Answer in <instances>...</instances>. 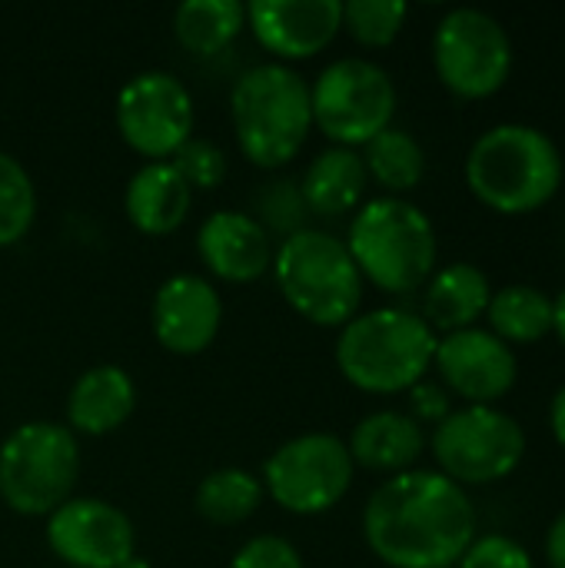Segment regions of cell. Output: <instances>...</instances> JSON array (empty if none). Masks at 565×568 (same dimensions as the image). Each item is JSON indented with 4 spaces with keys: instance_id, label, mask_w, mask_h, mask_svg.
<instances>
[{
    "instance_id": "obj_1",
    "label": "cell",
    "mask_w": 565,
    "mask_h": 568,
    "mask_svg": "<svg viewBox=\"0 0 565 568\" xmlns=\"http://www.w3.org/2000/svg\"><path fill=\"white\" fill-rule=\"evenodd\" d=\"M363 536L390 568H456L476 542V509L443 473L410 469L370 496Z\"/></svg>"
},
{
    "instance_id": "obj_2",
    "label": "cell",
    "mask_w": 565,
    "mask_h": 568,
    "mask_svg": "<svg viewBox=\"0 0 565 568\" xmlns=\"http://www.w3.org/2000/svg\"><path fill=\"white\" fill-rule=\"evenodd\" d=\"M473 196L506 216L543 210L563 186V153L529 123H500L486 130L466 156Z\"/></svg>"
},
{
    "instance_id": "obj_3",
    "label": "cell",
    "mask_w": 565,
    "mask_h": 568,
    "mask_svg": "<svg viewBox=\"0 0 565 568\" xmlns=\"http://www.w3.org/2000/svg\"><path fill=\"white\" fill-rule=\"evenodd\" d=\"M440 336L416 313L383 306L356 313L336 339V366L363 393H406L433 366Z\"/></svg>"
},
{
    "instance_id": "obj_4",
    "label": "cell",
    "mask_w": 565,
    "mask_h": 568,
    "mask_svg": "<svg viewBox=\"0 0 565 568\" xmlns=\"http://www.w3.org/2000/svg\"><path fill=\"white\" fill-rule=\"evenodd\" d=\"M230 116L250 163L263 170L286 166L313 126L310 83L286 63H256L233 83Z\"/></svg>"
},
{
    "instance_id": "obj_5",
    "label": "cell",
    "mask_w": 565,
    "mask_h": 568,
    "mask_svg": "<svg viewBox=\"0 0 565 568\" xmlns=\"http://www.w3.org/2000/svg\"><path fill=\"white\" fill-rule=\"evenodd\" d=\"M343 243L360 276L383 293H413L436 273V230L430 216L403 196L370 200L353 216Z\"/></svg>"
},
{
    "instance_id": "obj_6",
    "label": "cell",
    "mask_w": 565,
    "mask_h": 568,
    "mask_svg": "<svg viewBox=\"0 0 565 568\" xmlns=\"http://www.w3.org/2000/svg\"><path fill=\"white\" fill-rule=\"evenodd\" d=\"M273 276L283 300L316 326H346L363 303V276L343 240L323 230H300L273 253Z\"/></svg>"
},
{
    "instance_id": "obj_7",
    "label": "cell",
    "mask_w": 565,
    "mask_h": 568,
    "mask_svg": "<svg viewBox=\"0 0 565 568\" xmlns=\"http://www.w3.org/2000/svg\"><path fill=\"white\" fill-rule=\"evenodd\" d=\"M80 479V446L67 426L23 423L0 446V499L17 516L57 513Z\"/></svg>"
},
{
    "instance_id": "obj_8",
    "label": "cell",
    "mask_w": 565,
    "mask_h": 568,
    "mask_svg": "<svg viewBox=\"0 0 565 568\" xmlns=\"http://www.w3.org/2000/svg\"><path fill=\"white\" fill-rule=\"evenodd\" d=\"M310 106L313 126H320L336 146L353 150L393 126L396 87L380 63L366 57H343L320 70L310 87Z\"/></svg>"
},
{
    "instance_id": "obj_9",
    "label": "cell",
    "mask_w": 565,
    "mask_h": 568,
    "mask_svg": "<svg viewBox=\"0 0 565 568\" xmlns=\"http://www.w3.org/2000/svg\"><path fill=\"white\" fill-rule=\"evenodd\" d=\"M430 446L440 473L466 489L513 476L526 456V433L496 406H463L433 429Z\"/></svg>"
},
{
    "instance_id": "obj_10",
    "label": "cell",
    "mask_w": 565,
    "mask_h": 568,
    "mask_svg": "<svg viewBox=\"0 0 565 568\" xmlns=\"http://www.w3.org/2000/svg\"><path fill=\"white\" fill-rule=\"evenodd\" d=\"M433 67L450 93L486 100L513 73V40L493 13L456 7L433 30Z\"/></svg>"
},
{
    "instance_id": "obj_11",
    "label": "cell",
    "mask_w": 565,
    "mask_h": 568,
    "mask_svg": "<svg viewBox=\"0 0 565 568\" xmlns=\"http://www.w3.org/2000/svg\"><path fill=\"white\" fill-rule=\"evenodd\" d=\"M353 456L333 433H306L283 443L263 466V493L293 513L320 516L343 503L353 486Z\"/></svg>"
},
{
    "instance_id": "obj_12",
    "label": "cell",
    "mask_w": 565,
    "mask_h": 568,
    "mask_svg": "<svg viewBox=\"0 0 565 568\" xmlns=\"http://www.w3.org/2000/svg\"><path fill=\"white\" fill-rule=\"evenodd\" d=\"M117 130L130 150L163 163L193 136V97L167 70H143L117 93Z\"/></svg>"
},
{
    "instance_id": "obj_13",
    "label": "cell",
    "mask_w": 565,
    "mask_h": 568,
    "mask_svg": "<svg viewBox=\"0 0 565 568\" xmlns=\"http://www.w3.org/2000/svg\"><path fill=\"white\" fill-rule=\"evenodd\" d=\"M47 546L73 568H120L137 556V529L103 499H67L47 516Z\"/></svg>"
},
{
    "instance_id": "obj_14",
    "label": "cell",
    "mask_w": 565,
    "mask_h": 568,
    "mask_svg": "<svg viewBox=\"0 0 565 568\" xmlns=\"http://www.w3.org/2000/svg\"><path fill=\"white\" fill-rule=\"evenodd\" d=\"M433 366L440 369L446 389L463 396L470 406H493L516 386L519 376L513 346L480 326L446 333L436 343Z\"/></svg>"
},
{
    "instance_id": "obj_15",
    "label": "cell",
    "mask_w": 565,
    "mask_h": 568,
    "mask_svg": "<svg viewBox=\"0 0 565 568\" xmlns=\"http://www.w3.org/2000/svg\"><path fill=\"white\" fill-rule=\"evenodd\" d=\"M153 336L163 349L176 356L203 353L223 323V300L216 286L196 273L170 276L153 296Z\"/></svg>"
},
{
    "instance_id": "obj_16",
    "label": "cell",
    "mask_w": 565,
    "mask_h": 568,
    "mask_svg": "<svg viewBox=\"0 0 565 568\" xmlns=\"http://www.w3.org/2000/svg\"><path fill=\"white\" fill-rule=\"evenodd\" d=\"M246 23L260 47L283 60H306L343 30L340 0H253Z\"/></svg>"
},
{
    "instance_id": "obj_17",
    "label": "cell",
    "mask_w": 565,
    "mask_h": 568,
    "mask_svg": "<svg viewBox=\"0 0 565 568\" xmlns=\"http://www.w3.org/2000/svg\"><path fill=\"white\" fill-rule=\"evenodd\" d=\"M203 266L226 283H253L273 270V243L263 223L240 210H216L196 230Z\"/></svg>"
},
{
    "instance_id": "obj_18",
    "label": "cell",
    "mask_w": 565,
    "mask_h": 568,
    "mask_svg": "<svg viewBox=\"0 0 565 568\" xmlns=\"http://www.w3.org/2000/svg\"><path fill=\"white\" fill-rule=\"evenodd\" d=\"M137 409V386L120 366L87 369L67 396V429L77 436H107L120 429Z\"/></svg>"
},
{
    "instance_id": "obj_19",
    "label": "cell",
    "mask_w": 565,
    "mask_h": 568,
    "mask_svg": "<svg viewBox=\"0 0 565 568\" xmlns=\"http://www.w3.org/2000/svg\"><path fill=\"white\" fill-rule=\"evenodd\" d=\"M190 206H193V190L167 160L140 166L123 193L127 220L147 236H167L180 230L190 216Z\"/></svg>"
},
{
    "instance_id": "obj_20",
    "label": "cell",
    "mask_w": 565,
    "mask_h": 568,
    "mask_svg": "<svg viewBox=\"0 0 565 568\" xmlns=\"http://www.w3.org/2000/svg\"><path fill=\"white\" fill-rule=\"evenodd\" d=\"M346 449L353 456V466H363L370 473L400 476V473H410L413 463L423 456L426 436L413 416L396 413V409H380V413L363 416L353 426Z\"/></svg>"
},
{
    "instance_id": "obj_21",
    "label": "cell",
    "mask_w": 565,
    "mask_h": 568,
    "mask_svg": "<svg viewBox=\"0 0 565 568\" xmlns=\"http://www.w3.org/2000/svg\"><path fill=\"white\" fill-rule=\"evenodd\" d=\"M493 300L490 276L473 263H450L436 270L426 283L423 296V320L433 333H460L473 329L476 320L486 316Z\"/></svg>"
},
{
    "instance_id": "obj_22",
    "label": "cell",
    "mask_w": 565,
    "mask_h": 568,
    "mask_svg": "<svg viewBox=\"0 0 565 568\" xmlns=\"http://www.w3.org/2000/svg\"><path fill=\"white\" fill-rule=\"evenodd\" d=\"M370 176L363 166V156L350 146H330L316 153L300 180V193L306 210L323 213V216H340L350 213L366 190Z\"/></svg>"
},
{
    "instance_id": "obj_23",
    "label": "cell",
    "mask_w": 565,
    "mask_h": 568,
    "mask_svg": "<svg viewBox=\"0 0 565 568\" xmlns=\"http://www.w3.org/2000/svg\"><path fill=\"white\" fill-rule=\"evenodd\" d=\"M486 320L506 346H533L553 333V300L539 286L513 283L493 293Z\"/></svg>"
},
{
    "instance_id": "obj_24",
    "label": "cell",
    "mask_w": 565,
    "mask_h": 568,
    "mask_svg": "<svg viewBox=\"0 0 565 568\" xmlns=\"http://www.w3.org/2000/svg\"><path fill=\"white\" fill-rule=\"evenodd\" d=\"M246 23V7L240 0H183L173 13V33L183 50L196 57H213L226 50Z\"/></svg>"
},
{
    "instance_id": "obj_25",
    "label": "cell",
    "mask_w": 565,
    "mask_h": 568,
    "mask_svg": "<svg viewBox=\"0 0 565 568\" xmlns=\"http://www.w3.org/2000/svg\"><path fill=\"white\" fill-rule=\"evenodd\" d=\"M363 166H366V176H373L383 190H390V196H396V193H410L423 183L426 153L410 130L390 126L366 143Z\"/></svg>"
},
{
    "instance_id": "obj_26",
    "label": "cell",
    "mask_w": 565,
    "mask_h": 568,
    "mask_svg": "<svg viewBox=\"0 0 565 568\" xmlns=\"http://www.w3.org/2000/svg\"><path fill=\"white\" fill-rule=\"evenodd\" d=\"M263 483L256 476H250L246 469H216L210 476H203V483L196 486V513L213 523V526H240L246 523L260 503H263Z\"/></svg>"
},
{
    "instance_id": "obj_27",
    "label": "cell",
    "mask_w": 565,
    "mask_h": 568,
    "mask_svg": "<svg viewBox=\"0 0 565 568\" xmlns=\"http://www.w3.org/2000/svg\"><path fill=\"white\" fill-rule=\"evenodd\" d=\"M37 216V190L20 160L0 150V246L20 243Z\"/></svg>"
},
{
    "instance_id": "obj_28",
    "label": "cell",
    "mask_w": 565,
    "mask_h": 568,
    "mask_svg": "<svg viewBox=\"0 0 565 568\" xmlns=\"http://www.w3.org/2000/svg\"><path fill=\"white\" fill-rule=\"evenodd\" d=\"M410 7L403 0H350L343 3V30L363 47H390L403 23Z\"/></svg>"
},
{
    "instance_id": "obj_29",
    "label": "cell",
    "mask_w": 565,
    "mask_h": 568,
    "mask_svg": "<svg viewBox=\"0 0 565 568\" xmlns=\"http://www.w3.org/2000/svg\"><path fill=\"white\" fill-rule=\"evenodd\" d=\"M173 170L186 180L190 190H213L226 176V153L203 136H190L176 153H173Z\"/></svg>"
},
{
    "instance_id": "obj_30",
    "label": "cell",
    "mask_w": 565,
    "mask_h": 568,
    "mask_svg": "<svg viewBox=\"0 0 565 568\" xmlns=\"http://www.w3.org/2000/svg\"><path fill=\"white\" fill-rule=\"evenodd\" d=\"M260 213H263V230H276L286 236L306 230L303 220H306V203H303V193H300V183L293 180H280V183H266L263 193H260Z\"/></svg>"
},
{
    "instance_id": "obj_31",
    "label": "cell",
    "mask_w": 565,
    "mask_h": 568,
    "mask_svg": "<svg viewBox=\"0 0 565 568\" xmlns=\"http://www.w3.org/2000/svg\"><path fill=\"white\" fill-rule=\"evenodd\" d=\"M456 568H536L529 552L509 536H483L476 539Z\"/></svg>"
},
{
    "instance_id": "obj_32",
    "label": "cell",
    "mask_w": 565,
    "mask_h": 568,
    "mask_svg": "<svg viewBox=\"0 0 565 568\" xmlns=\"http://www.w3.org/2000/svg\"><path fill=\"white\" fill-rule=\"evenodd\" d=\"M230 568H303V556L283 536H256L233 556Z\"/></svg>"
},
{
    "instance_id": "obj_33",
    "label": "cell",
    "mask_w": 565,
    "mask_h": 568,
    "mask_svg": "<svg viewBox=\"0 0 565 568\" xmlns=\"http://www.w3.org/2000/svg\"><path fill=\"white\" fill-rule=\"evenodd\" d=\"M410 403H413V419L416 423H443L453 409H450V396H446V389H440V386H433V383H416L413 389H410Z\"/></svg>"
},
{
    "instance_id": "obj_34",
    "label": "cell",
    "mask_w": 565,
    "mask_h": 568,
    "mask_svg": "<svg viewBox=\"0 0 565 568\" xmlns=\"http://www.w3.org/2000/svg\"><path fill=\"white\" fill-rule=\"evenodd\" d=\"M546 562L549 568H565V509L553 519L546 532Z\"/></svg>"
},
{
    "instance_id": "obj_35",
    "label": "cell",
    "mask_w": 565,
    "mask_h": 568,
    "mask_svg": "<svg viewBox=\"0 0 565 568\" xmlns=\"http://www.w3.org/2000/svg\"><path fill=\"white\" fill-rule=\"evenodd\" d=\"M549 426H553V436H556V443L563 446L565 453V386L549 403Z\"/></svg>"
},
{
    "instance_id": "obj_36",
    "label": "cell",
    "mask_w": 565,
    "mask_h": 568,
    "mask_svg": "<svg viewBox=\"0 0 565 568\" xmlns=\"http://www.w3.org/2000/svg\"><path fill=\"white\" fill-rule=\"evenodd\" d=\"M553 333L559 336V343L565 346V290L553 300Z\"/></svg>"
},
{
    "instance_id": "obj_37",
    "label": "cell",
    "mask_w": 565,
    "mask_h": 568,
    "mask_svg": "<svg viewBox=\"0 0 565 568\" xmlns=\"http://www.w3.org/2000/svg\"><path fill=\"white\" fill-rule=\"evenodd\" d=\"M120 568H150V562H147V559H140V556H133V559H127Z\"/></svg>"
}]
</instances>
